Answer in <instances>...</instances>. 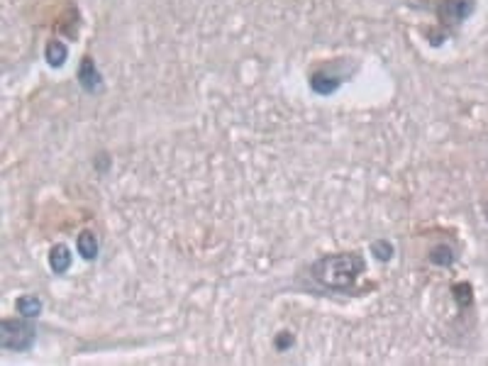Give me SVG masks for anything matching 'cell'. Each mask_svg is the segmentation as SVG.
I'll list each match as a JSON object with an SVG mask.
<instances>
[{
    "label": "cell",
    "mask_w": 488,
    "mask_h": 366,
    "mask_svg": "<svg viewBox=\"0 0 488 366\" xmlns=\"http://www.w3.org/2000/svg\"><path fill=\"white\" fill-rule=\"evenodd\" d=\"M366 269V262L359 252H340V254H327L318 259L310 269L313 279L320 286L332 290H349L356 283Z\"/></svg>",
    "instance_id": "obj_1"
},
{
    "label": "cell",
    "mask_w": 488,
    "mask_h": 366,
    "mask_svg": "<svg viewBox=\"0 0 488 366\" xmlns=\"http://www.w3.org/2000/svg\"><path fill=\"white\" fill-rule=\"evenodd\" d=\"M29 320V318H27ZM27 320H3L0 323V347L5 352H29L37 342V330Z\"/></svg>",
    "instance_id": "obj_2"
},
{
    "label": "cell",
    "mask_w": 488,
    "mask_h": 366,
    "mask_svg": "<svg viewBox=\"0 0 488 366\" xmlns=\"http://www.w3.org/2000/svg\"><path fill=\"white\" fill-rule=\"evenodd\" d=\"M471 13H474V0H442L437 5V17L442 20V24H452V27L461 24Z\"/></svg>",
    "instance_id": "obj_3"
},
{
    "label": "cell",
    "mask_w": 488,
    "mask_h": 366,
    "mask_svg": "<svg viewBox=\"0 0 488 366\" xmlns=\"http://www.w3.org/2000/svg\"><path fill=\"white\" fill-rule=\"evenodd\" d=\"M78 83H81L83 91H88V93L100 91V83H103V78H100L98 66H95V62L90 57H83L81 66H78Z\"/></svg>",
    "instance_id": "obj_4"
},
{
    "label": "cell",
    "mask_w": 488,
    "mask_h": 366,
    "mask_svg": "<svg viewBox=\"0 0 488 366\" xmlns=\"http://www.w3.org/2000/svg\"><path fill=\"white\" fill-rule=\"evenodd\" d=\"M340 86H342V78L330 76V73H325V71H315L313 76H310V88L318 95H332Z\"/></svg>",
    "instance_id": "obj_5"
},
{
    "label": "cell",
    "mask_w": 488,
    "mask_h": 366,
    "mask_svg": "<svg viewBox=\"0 0 488 366\" xmlns=\"http://www.w3.org/2000/svg\"><path fill=\"white\" fill-rule=\"evenodd\" d=\"M49 267L54 274H67L71 269V252H69L67 244H57L49 252Z\"/></svg>",
    "instance_id": "obj_6"
},
{
    "label": "cell",
    "mask_w": 488,
    "mask_h": 366,
    "mask_svg": "<svg viewBox=\"0 0 488 366\" xmlns=\"http://www.w3.org/2000/svg\"><path fill=\"white\" fill-rule=\"evenodd\" d=\"M76 249L85 262H93V259L98 257V237H95L93 232H88V230H83L76 237Z\"/></svg>",
    "instance_id": "obj_7"
},
{
    "label": "cell",
    "mask_w": 488,
    "mask_h": 366,
    "mask_svg": "<svg viewBox=\"0 0 488 366\" xmlns=\"http://www.w3.org/2000/svg\"><path fill=\"white\" fill-rule=\"evenodd\" d=\"M67 57H69L67 44L59 42V39H52V42L47 44V49H44V59H47V64H49V66H54V69L64 66Z\"/></svg>",
    "instance_id": "obj_8"
},
{
    "label": "cell",
    "mask_w": 488,
    "mask_h": 366,
    "mask_svg": "<svg viewBox=\"0 0 488 366\" xmlns=\"http://www.w3.org/2000/svg\"><path fill=\"white\" fill-rule=\"evenodd\" d=\"M452 298H454V303L459 305L461 310L471 308V305H474V288H471V283H466V281L454 283L452 286Z\"/></svg>",
    "instance_id": "obj_9"
},
{
    "label": "cell",
    "mask_w": 488,
    "mask_h": 366,
    "mask_svg": "<svg viewBox=\"0 0 488 366\" xmlns=\"http://www.w3.org/2000/svg\"><path fill=\"white\" fill-rule=\"evenodd\" d=\"M15 308H18V313L22 315V318H37L39 313H42V300L37 298V295H22V298L15 303Z\"/></svg>",
    "instance_id": "obj_10"
},
{
    "label": "cell",
    "mask_w": 488,
    "mask_h": 366,
    "mask_svg": "<svg viewBox=\"0 0 488 366\" xmlns=\"http://www.w3.org/2000/svg\"><path fill=\"white\" fill-rule=\"evenodd\" d=\"M430 262L435 264V267H452V264L456 262V252L449 244H437L430 252Z\"/></svg>",
    "instance_id": "obj_11"
},
{
    "label": "cell",
    "mask_w": 488,
    "mask_h": 366,
    "mask_svg": "<svg viewBox=\"0 0 488 366\" xmlns=\"http://www.w3.org/2000/svg\"><path fill=\"white\" fill-rule=\"evenodd\" d=\"M371 254H374L379 262H391L396 254L393 244L389 242V239H376V242H371Z\"/></svg>",
    "instance_id": "obj_12"
},
{
    "label": "cell",
    "mask_w": 488,
    "mask_h": 366,
    "mask_svg": "<svg viewBox=\"0 0 488 366\" xmlns=\"http://www.w3.org/2000/svg\"><path fill=\"white\" fill-rule=\"evenodd\" d=\"M291 344H293V332L284 330V332H281L279 337H276V349H279V352H286V349H288Z\"/></svg>",
    "instance_id": "obj_13"
},
{
    "label": "cell",
    "mask_w": 488,
    "mask_h": 366,
    "mask_svg": "<svg viewBox=\"0 0 488 366\" xmlns=\"http://www.w3.org/2000/svg\"><path fill=\"white\" fill-rule=\"evenodd\" d=\"M484 213H486V220H488V203L484 205Z\"/></svg>",
    "instance_id": "obj_14"
}]
</instances>
